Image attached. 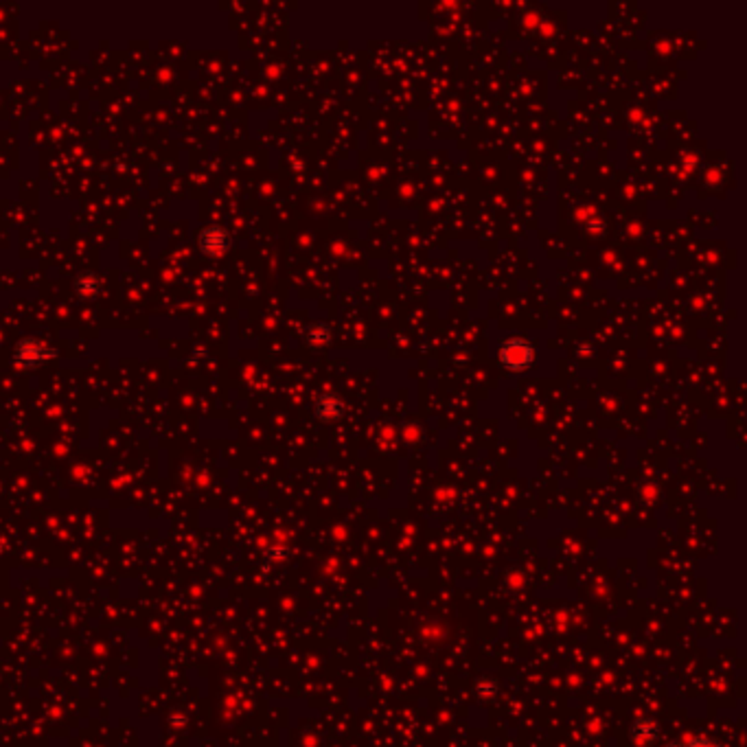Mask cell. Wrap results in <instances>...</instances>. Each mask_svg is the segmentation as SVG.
I'll use <instances>...</instances> for the list:
<instances>
[{
	"label": "cell",
	"instance_id": "obj_1",
	"mask_svg": "<svg viewBox=\"0 0 747 747\" xmlns=\"http://www.w3.org/2000/svg\"><path fill=\"white\" fill-rule=\"evenodd\" d=\"M535 351L530 342L522 338H511L500 347V362L511 371H524L526 366L532 364Z\"/></svg>",
	"mask_w": 747,
	"mask_h": 747
},
{
	"label": "cell",
	"instance_id": "obj_2",
	"mask_svg": "<svg viewBox=\"0 0 747 747\" xmlns=\"http://www.w3.org/2000/svg\"><path fill=\"white\" fill-rule=\"evenodd\" d=\"M629 739L640 747H651L660 739V726L649 717H638L629 726Z\"/></svg>",
	"mask_w": 747,
	"mask_h": 747
},
{
	"label": "cell",
	"instance_id": "obj_3",
	"mask_svg": "<svg viewBox=\"0 0 747 747\" xmlns=\"http://www.w3.org/2000/svg\"><path fill=\"white\" fill-rule=\"evenodd\" d=\"M51 351L44 347V344L36 342V340H25L22 344H18L16 349V362L22 366H36L42 364L44 360L51 358Z\"/></svg>",
	"mask_w": 747,
	"mask_h": 747
},
{
	"label": "cell",
	"instance_id": "obj_4",
	"mask_svg": "<svg viewBox=\"0 0 747 747\" xmlns=\"http://www.w3.org/2000/svg\"><path fill=\"white\" fill-rule=\"evenodd\" d=\"M228 232L224 228L217 226H208L199 232V248H202L206 254H221L228 250Z\"/></svg>",
	"mask_w": 747,
	"mask_h": 747
},
{
	"label": "cell",
	"instance_id": "obj_5",
	"mask_svg": "<svg viewBox=\"0 0 747 747\" xmlns=\"http://www.w3.org/2000/svg\"><path fill=\"white\" fill-rule=\"evenodd\" d=\"M342 401L336 395H322L316 404V415L322 421H336L342 417Z\"/></svg>",
	"mask_w": 747,
	"mask_h": 747
},
{
	"label": "cell",
	"instance_id": "obj_6",
	"mask_svg": "<svg viewBox=\"0 0 747 747\" xmlns=\"http://www.w3.org/2000/svg\"><path fill=\"white\" fill-rule=\"evenodd\" d=\"M75 289H77V294L84 298H95L99 292H101V281H99L95 274H82L77 278Z\"/></svg>",
	"mask_w": 747,
	"mask_h": 747
},
{
	"label": "cell",
	"instance_id": "obj_7",
	"mask_svg": "<svg viewBox=\"0 0 747 747\" xmlns=\"http://www.w3.org/2000/svg\"><path fill=\"white\" fill-rule=\"evenodd\" d=\"M664 747H726L721 741L717 739H710V737H690V739H684V741H671L666 743Z\"/></svg>",
	"mask_w": 747,
	"mask_h": 747
},
{
	"label": "cell",
	"instance_id": "obj_8",
	"mask_svg": "<svg viewBox=\"0 0 747 747\" xmlns=\"http://www.w3.org/2000/svg\"><path fill=\"white\" fill-rule=\"evenodd\" d=\"M307 340L311 344H327L331 340V331L327 327H322V325H316V327H311L307 331Z\"/></svg>",
	"mask_w": 747,
	"mask_h": 747
},
{
	"label": "cell",
	"instance_id": "obj_9",
	"mask_svg": "<svg viewBox=\"0 0 747 747\" xmlns=\"http://www.w3.org/2000/svg\"><path fill=\"white\" fill-rule=\"evenodd\" d=\"M476 693L480 695V697H493L498 693V682H493V679H487V682H478Z\"/></svg>",
	"mask_w": 747,
	"mask_h": 747
}]
</instances>
